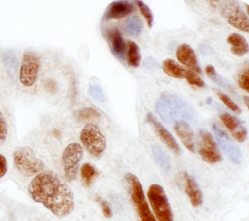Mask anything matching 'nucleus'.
<instances>
[{
	"mask_svg": "<svg viewBox=\"0 0 249 221\" xmlns=\"http://www.w3.org/2000/svg\"><path fill=\"white\" fill-rule=\"evenodd\" d=\"M28 192L34 202L42 203L59 218L67 217L74 210V194L53 171L37 174L29 184Z\"/></svg>",
	"mask_w": 249,
	"mask_h": 221,
	"instance_id": "nucleus-1",
	"label": "nucleus"
},
{
	"mask_svg": "<svg viewBox=\"0 0 249 221\" xmlns=\"http://www.w3.org/2000/svg\"><path fill=\"white\" fill-rule=\"evenodd\" d=\"M156 109L162 120L169 124H175L179 121L190 119L192 117L191 109L188 105L172 94H165L161 97L156 104Z\"/></svg>",
	"mask_w": 249,
	"mask_h": 221,
	"instance_id": "nucleus-2",
	"label": "nucleus"
},
{
	"mask_svg": "<svg viewBox=\"0 0 249 221\" xmlns=\"http://www.w3.org/2000/svg\"><path fill=\"white\" fill-rule=\"evenodd\" d=\"M13 164L18 172L26 177L38 174L45 168L42 160L36 156L30 147H18L13 154Z\"/></svg>",
	"mask_w": 249,
	"mask_h": 221,
	"instance_id": "nucleus-3",
	"label": "nucleus"
},
{
	"mask_svg": "<svg viewBox=\"0 0 249 221\" xmlns=\"http://www.w3.org/2000/svg\"><path fill=\"white\" fill-rule=\"evenodd\" d=\"M125 178L128 183L130 197L139 216L140 221H157L154 214L150 211L145 198L143 187L137 176L128 173L125 176Z\"/></svg>",
	"mask_w": 249,
	"mask_h": 221,
	"instance_id": "nucleus-4",
	"label": "nucleus"
},
{
	"mask_svg": "<svg viewBox=\"0 0 249 221\" xmlns=\"http://www.w3.org/2000/svg\"><path fill=\"white\" fill-rule=\"evenodd\" d=\"M149 202L158 221H174V214L168 198L160 185L152 184L149 188Z\"/></svg>",
	"mask_w": 249,
	"mask_h": 221,
	"instance_id": "nucleus-5",
	"label": "nucleus"
},
{
	"mask_svg": "<svg viewBox=\"0 0 249 221\" xmlns=\"http://www.w3.org/2000/svg\"><path fill=\"white\" fill-rule=\"evenodd\" d=\"M80 139L88 152L94 158H99L106 149V139L98 126L88 124L81 130Z\"/></svg>",
	"mask_w": 249,
	"mask_h": 221,
	"instance_id": "nucleus-6",
	"label": "nucleus"
},
{
	"mask_svg": "<svg viewBox=\"0 0 249 221\" xmlns=\"http://www.w3.org/2000/svg\"><path fill=\"white\" fill-rule=\"evenodd\" d=\"M40 58L33 50H25L20 67L19 82L25 87H32L38 78Z\"/></svg>",
	"mask_w": 249,
	"mask_h": 221,
	"instance_id": "nucleus-7",
	"label": "nucleus"
},
{
	"mask_svg": "<svg viewBox=\"0 0 249 221\" xmlns=\"http://www.w3.org/2000/svg\"><path fill=\"white\" fill-rule=\"evenodd\" d=\"M83 157V149L78 143H71L62 154V166L65 177L69 182L77 178L79 164Z\"/></svg>",
	"mask_w": 249,
	"mask_h": 221,
	"instance_id": "nucleus-8",
	"label": "nucleus"
},
{
	"mask_svg": "<svg viewBox=\"0 0 249 221\" xmlns=\"http://www.w3.org/2000/svg\"><path fill=\"white\" fill-rule=\"evenodd\" d=\"M221 13L233 27L249 33V22L247 15L236 1L221 2Z\"/></svg>",
	"mask_w": 249,
	"mask_h": 221,
	"instance_id": "nucleus-9",
	"label": "nucleus"
},
{
	"mask_svg": "<svg viewBox=\"0 0 249 221\" xmlns=\"http://www.w3.org/2000/svg\"><path fill=\"white\" fill-rule=\"evenodd\" d=\"M199 153L201 158L208 163L220 162L222 155L211 133L206 130H202L199 132Z\"/></svg>",
	"mask_w": 249,
	"mask_h": 221,
	"instance_id": "nucleus-10",
	"label": "nucleus"
},
{
	"mask_svg": "<svg viewBox=\"0 0 249 221\" xmlns=\"http://www.w3.org/2000/svg\"><path fill=\"white\" fill-rule=\"evenodd\" d=\"M213 129L218 144L228 158L235 165L241 164L242 162V154L236 145L233 143L231 138L217 124L213 125Z\"/></svg>",
	"mask_w": 249,
	"mask_h": 221,
	"instance_id": "nucleus-11",
	"label": "nucleus"
},
{
	"mask_svg": "<svg viewBox=\"0 0 249 221\" xmlns=\"http://www.w3.org/2000/svg\"><path fill=\"white\" fill-rule=\"evenodd\" d=\"M146 122L150 124L153 128L155 129L156 132L162 139V142L168 146L170 150H173L175 154H181L182 151H181V147L179 144L177 143L171 133L157 119L154 114L149 112L148 114H146Z\"/></svg>",
	"mask_w": 249,
	"mask_h": 221,
	"instance_id": "nucleus-12",
	"label": "nucleus"
},
{
	"mask_svg": "<svg viewBox=\"0 0 249 221\" xmlns=\"http://www.w3.org/2000/svg\"><path fill=\"white\" fill-rule=\"evenodd\" d=\"M106 37L110 44V50L114 56L121 61H124L126 58L127 46L119 30L116 28L107 29Z\"/></svg>",
	"mask_w": 249,
	"mask_h": 221,
	"instance_id": "nucleus-13",
	"label": "nucleus"
},
{
	"mask_svg": "<svg viewBox=\"0 0 249 221\" xmlns=\"http://www.w3.org/2000/svg\"><path fill=\"white\" fill-rule=\"evenodd\" d=\"M177 59L181 63L193 69V71L202 74V69L197 59L195 52L187 44H182L177 49L176 53Z\"/></svg>",
	"mask_w": 249,
	"mask_h": 221,
	"instance_id": "nucleus-14",
	"label": "nucleus"
},
{
	"mask_svg": "<svg viewBox=\"0 0 249 221\" xmlns=\"http://www.w3.org/2000/svg\"><path fill=\"white\" fill-rule=\"evenodd\" d=\"M221 121L238 142H243L247 138V130L235 117L228 113H223L220 116Z\"/></svg>",
	"mask_w": 249,
	"mask_h": 221,
	"instance_id": "nucleus-15",
	"label": "nucleus"
},
{
	"mask_svg": "<svg viewBox=\"0 0 249 221\" xmlns=\"http://www.w3.org/2000/svg\"><path fill=\"white\" fill-rule=\"evenodd\" d=\"M134 10V6L131 2L128 1H117L112 2L108 6L105 16L104 19L109 21L110 19H118L128 16Z\"/></svg>",
	"mask_w": 249,
	"mask_h": 221,
	"instance_id": "nucleus-16",
	"label": "nucleus"
},
{
	"mask_svg": "<svg viewBox=\"0 0 249 221\" xmlns=\"http://www.w3.org/2000/svg\"><path fill=\"white\" fill-rule=\"evenodd\" d=\"M184 181L185 192L187 194L193 207H199L203 203V196L196 182L187 173L182 174Z\"/></svg>",
	"mask_w": 249,
	"mask_h": 221,
	"instance_id": "nucleus-17",
	"label": "nucleus"
},
{
	"mask_svg": "<svg viewBox=\"0 0 249 221\" xmlns=\"http://www.w3.org/2000/svg\"><path fill=\"white\" fill-rule=\"evenodd\" d=\"M174 129L176 134L180 138L185 147L190 150V152H195L194 137L193 130L189 124L186 121H179L174 124Z\"/></svg>",
	"mask_w": 249,
	"mask_h": 221,
	"instance_id": "nucleus-18",
	"label": "nucleus"
},
{
	"mask_svg": "<svg viewBox=\"0 0 249 221\" xmlns=\"http://www.w3.org/2000/svg\"><path fill=\"white\" fill-rule=\"evenodd\" d=\"M227 42L231 46V53L237 56L242 57L249 52L247 41L239 33L230 34L227 38Z\"/></svg>",
	"mask_w": 249,
	"mask_h": 221,
	"instance_id": "nucleus-19",
	"label": "nucleus"
},
{
	"mask_svg": "<svg viewBox=\"0 0 249 221\" xmlns=\"http://www.w3.org/2000/svg\"><path fill=\"white\" fill-rule=\"evenodd\" d=\"M124 29L132 37H138L143 29V22L137 16H132L126 18L124 24Z\"/></svg>",
	"mask_w": 249,
	"mask_h": 221,
	"instance_id": "nucleus-20",
	"label": "nucleus"
},
{
	"mask_svg": "<svg viewBox=\"0 0 249 221\" xmlns=\"http://www.w3.org/2000/svg\"><path fill=\"white\" fill-rule=\"evenodd\" d=\"M162 69L167 75L176 78H184L186 71V69L172 59H166L162 62Z\"/></svg>",
	"mask_w": 249,
	"mask_h": 221,
	"instance_id": "nucleus-21",
	"label": "nucleus"
},
{
	"mask_svg": "<svg viewBox=\"0 0 249 221\" xmlns=\"http://www.w3.org/2000/svg\"><path fill=\"white\" fill-rule=\"evenodd\" d=\"M153 154L156 162L158 164L161 168L163 169L165 171H170L171 169V162L170 158L160 146L155 145L152 147Z\"/></svg>",
	"mask_w": 249,
	"mask_h": 221,
	"instance_id": "nucleus-22",
	"label": "nucleus"
},
{
	"mask_svg": "<svg viewBox=\"0 0 249 221\" xmlns=\"http://www.w3.org/2000/svg\"><path fill=\"white\" fill-rule=\"evenodd\" d=\"M206 73L207 74L208 77L210 79L213 80V82H215L217 85L228 89L229 91L231 92H235V89L233 88L231 83L228 80H226L224 77L221 76L220 74H218L213 65H207L206 66Z\"/></svg>",
	"mask_w": 249,
	"mask_h": 221,
	"instance_id": "nucleus-23",
	"label": "nucleus"
},
{
	"mask_svg": "<svg viewBox=\"0 0 249 221\" xmlns=\"http://www.w3.org/2000/svg\"><path fill=\"white\" fill-rule=\"evenodd\" d=\"M81 178L84 184L89 187L94 178L98 175V171L96 170L94 165L90 163H85L81 167Z\"/></svg>",
	"mask_w": 249,
	"mask_h": 221,
	"instance_id": "nucleus-24",
	"label": "nucleus"
},
{
	"mask_svg": "<svg viewBox=\"0 0 249 221\" xmlns=\"http://www.w3.org/2000/svg\"><path fill=\"white\" fill-rule=\"evenodd\" d=\"M141 55L140 53L139 46L132 41L128 42V49H127V61L132 67H138L141 63Z\"/></svg>",
	"mask_w": 249,
	"mask_h": 221,
	"instance_id": "nucleus-25",
	"label": "nucleus"
},
{
	"mask_svg": "<svg viewBox=\"0 0 249 221\" xmlns=\"http://www.w3.org/2000/svg\"><path fill=\"white\" fill-rule=\"evenodd\" d=\"M73 116L78 121H85V120L97 119L101 117V114L94 108H84V109L77 110L73 113Z\"/></svg>",
	"mask_w": 249,
	"mask_h": 221,
	"instance_id": "nucleus-26",
	"label": "nucleus"
},
{
	"mask_svg": "<svg viewBox=\"0 0 249 221\" xmlns=\"http://www.w3.org/2000/svg\"><path fill=\"white\" fill-rule=\"evenodd\" d=\"M214 91L216 93L219 99H220L229 109H231L232 111L236 113V114H241V113H242V109H241V108L239 107L236 103L233 102L232 100H231L230 97L227 96L226 94H225L224 93H222V92L219 91L218 89H215Z\"/></svg>",
	"mask_w": 249,
	"mask_h": 221,
	"instance_id": "nucleus-27",
	"label": "nucleus"
},
{
	"mask_svg": "<svg viewBox=\"0 0 249 221\" xmlns=\"http://www.w3.org/2000/svg\"><path fill=\"white\" fill-rule=\"evenodd\" d=\"M137 4L141 14L143 15L145 19L146 20V22H147L149 27L152 28V26L154 25V16H153V13H152L150 8L146 3L142 2V1H137Z\"/></svg>",
	"mask_w": 249,
	"mask_h": 221,
	"instance_id": "nucleus-28",
	"label": "nucleus"
},
{
	"mask_svg": "<svg viewBox=\"0 0 249 221\" xmlns=\"http://www.w3.org/2000/svg\"><path fill=\"white\" fill-rule=\"evenodd\" d=\"M184 78L187 80L188 83L193 85V86H197V87L199 88L206 87V84L202 81V78L198 76L195 73H193L190 70L186 69Z\"/></svg>",
	"mask_w": 249,
	"mask_h": 221,
	"instance_id": "nucleus-29",
	"label": "nucleus"
},
{
	"mask_svg": "<svg viewBox=\"0 0 249 221\" xmlns=\"http://www.w3.org/2000/svg\"><path fill=\"white\" fill-rule=\"evenodd\" d=\"M8 124L2 111H0V145L6 142L8 137Z\"/></svg>",
	"mask_w": 249,
	"mask_h": 221,
	"instance_id": "nucleus-30",
	"label": "nucleus"
},
{
	"mask_svg": "<svg viewBox=\"0 0 249 221\" xmlns=\"http://www.w3.org/2000/svg\"><path fill=\"white\" fill-rule=\"evenodd\" d=\"M238 85L241 89L249 92V67L245 68L238 77Z\"/></svg>",
	"mask_w": 249,
	"mask_h": 221,
	"instance_id": "nucleus-31",
	"label": "nucleus"
},
{
	"mask_svg": "<svg viewBox=\"0 0 249 221\" xmlns=\"http://www.w3.org/2000/svg\"><path fill=\"white\" fill-rule=\"evenodd\" d=\"M89 92H90V95L97 101H103L105 98L103 90L101 89V86L97 83H93L90 85Z\"/></svg>",
	"mask_w": 249,
	"mask_h": 221,
	"instance_id": "nucleus-32",
	"label": "nucleus"
},
{
	"mask_svg": "<svg viewBox=\"0 0 249 221\" xmlns=\"http://www.w3.org/2000/svg\"><path fill=\"white\" fill-rule=\"evenodd\" d=\"M98 202L99 203L100 206H101V210H102V213H103L105 218H112V210H111V207H110L108 202H107L106 201L101 199V198H98Z\"/></svg>",
	"mask_w": 249,
	"mask_h": 221,
	"instance_id": "nucleus-33",
	"label": "nucleus"
},
{
	"mask_svg": "<svg viewBox=\"0 0 249 221\" xmlns=\"http://www.w3.org/2000/svg\"><path fill=\"white\" fill-rule=\"evenodd\" d=\"M7 170V160L2 154H0V179L6 175Z\"/></svg>",
	"mask_w": 249,
	"mask_h": 221,
	"instance_id": "nucleus-34",
	"label": "nucleus"
},
{
	"mask_svg": "<svg viewBox=\"0 0 249 221\" xmlns=\"http://www.w3.org/2000/svg\"><path fill=\"white\" fill-rule=\"evenodd\" d=\"M244 101H245V103H246L247 108H249V96L244 97Z\"/></svg>",
	"mask_w": 249,
	"mask_h": 221,
	"instance_id": "nucleus-35",
	"label": "nucleus"
},
{
	"mask_svg": "<svg viewBox=\"0 0 249 221\" xmlns=\"http://www.w3.org/2000/svg\"><path fill=\"white\" fill-rule=\"evenodd\" d=\"M212 99L211 98H208L207 102H206V103L207 104H211Z\"/></svg>",
	"mask_w": 249,
	"mask_h": 221,
	"instance_id": "nucleus-36",
	"label": "nucleus"
}]
</instances>
